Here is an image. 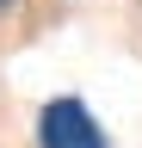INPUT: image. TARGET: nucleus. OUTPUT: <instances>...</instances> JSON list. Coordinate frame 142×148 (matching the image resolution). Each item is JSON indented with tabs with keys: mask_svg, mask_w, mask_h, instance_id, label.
Here are the masks:
<instances>
[{
	"mask_svg": "<svg viewBox=\"0 0 142 148\" xmlns=\"http://www.w3.org/2000/svg\"><path fill=\"white\" fill-rule=\"evenodd\" d=\"M12 6H19V0H0V18H6V12H12Z\"/></svg>",
	"mask_w": 142,
	"mask_h": 148,
	"instance_id": "nucleus-2",
	"label": "nucleus"
},
{
	"mask_svg": "<svg viewBox=\"0 0 142 148\" xmlns=\"http://www.w3.org/2000/svg\"><path fill=\"white\" fill-rule=\"evenodd\" d=\"M37 148H105V130L80 99H49L37 111Z\"/></svg>",
	"mask_w": 142,
	"mask_h": 148,
	"instance_id": "nucleus-1",
	"label": "nucleus"
}]
</instances>
